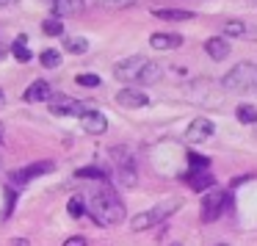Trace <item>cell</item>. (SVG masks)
<instances>
[{
  "label": "cell",
  "mask_w": 257,
  "mask_h": 246,
  "mask_svg": "<svg viewBox=\"0 0 257 246\" xmlns=\"http://www.w3.org/2000/svg\"><path fill=\"white\" fill-rule=\"evenodd\" d=\"M89 213L100 227H116L124 221V202L119 199V194L113 188H100L91 191L89 196Z\"/></svg>",
  "instance_id": "obj_1"
},
{
  "label": "cell",
  "mask_w": 257,
  "mask_h": 246,
  "mask_svg": "<svg viewBox=\"0 0 257 246\" xmlns=\"http://www.w3.org/2000/svg\"><path fill=\"white\" fill-rule=\"evenodd\" d=\"M224 89L227 91H249L257 89V64L243 61V64H235L227 75H224Z\"/></svg>",
  "instance_id": "obj_2"
},
{
  "label": "cell",
  "mask_w": 257,
  "mask_h": 246,
  "mask_svg": "<svg viewBox=\"0 0 257 246\" xmlns=\"http://www.w3.org/2000/svg\"><path fill=\"white\" fill-rule=\"evenodd\" d=\"M180 205H183L180 199H166V202H161V205L150 207V210L139 213V216L130 221V227H133L136 232H141V229H150V227H155V224L166 221V218L172 216L174 210H180Z\"/></svg>",
  "instance_id": "obj_3"
},
{
  "label": "cell",
  "mask_w": 257,
  "mask_h": 246,
  "mask_svg": "<svg viewBox=\"0 0 257 246\" xmlns=\"http://www.w3.org/2000/svg\"><path fill=\"white\" fill-rule=\"evenodd\" d=\"M113 161H116V174H119V183L127 185V188H133L136 183H139V174H136V161L133 155H130L124 147H116V150L111 152Z\"/></svg>",
  "instance_id": "obj_4"
},
{
  "label": "cell",
  "mask_w": 257,
  "mask_h": 246,
  "mask_svg": "<svg viewBox=\"0 0 257 246\" xmlns=\"http://www.w3.org/2000/svg\"><path fill=\"white\" fill-rule=\"evenodd\" d=\"M224 205H227V191H207L205 196H202V221H216L218 216H221Z\"/></svg>",
  "instance_id": "obj_5"
},
{
  "label": "cell",
  "mask_w": 257,
  "mask_h": 246,
  "mask_svg": "<svg viewBox=\"0 0 257 246\" xmlns=\"http://www.w3.org/2000/svg\"><path fill=\"white\" fill-rule=\"evenodd\" d=\"M50 111L56 116H83L86 108L80 100H72V97H50Z\"/></svg>",
  "instance_id": "obj_6"
},
{
  "label": "cell",
  "mask_w": 257,
  "mask_h": 246,
  "mask_svg": "<svg viewBox=\"0 0 257 246\" xmlns=\"http://www.w3.org/2000/svg\"><path fill=\"white\" fill-rule=\"evenodd\" d=\"M50 169H56L50 161L31 163V166H23V169H17V172H12V183H17V185L31 183V180H36V177H42V174H47Z\"/></svg>",
  "instance_id": "obj_7"
},
{
  "label": "cell",
  "mask_w": 257,
  "mask_h": 246,
  "mask_svg": "<svg viewBox=\"0 0 257 246\" xmlns=\"http://www.w3.org/2000/svg\"><path fill=\"white\" fill-rule=\"evenodd\" d=\"M144 67H147V58L133 56V58H124L122 64H116V67H113V75H116L119 80H139V75Z\"/></svg>",
  "instance_id": "obj_8"
},
{
  "label": "cell",
  "mask_w": 257,
  "mask_h": 246,
  "mask_svg": "<svg viewBox=\"0 0 257 246\" xmlns=\"http://www.w3.org/2000/svg\"><path fill=\"white\" fill-rule=\"evenodd\" d=\"M213 133H216V125H213L210 119H194V122L188 125V130H185V141L199 144V141H207Z\"/></svg>",
  "instance_id": "obj_9"
},
{
  "label": "cell",
  "mask_w": 257,
  "mask_h": 246,
  "mask_svg": "<svg viewBox=\"0 0 257 246\" xmlns=\"http://www.w3.org/2000/svg\"><path fill=\"white\" fill-rule=\"evenodd\" d=\"M80 125H83V130L91 136H102L108 130V119H105V113H100V111H86L83 116H80Z\"/></svg>",
  "instance_id": "obj_10"
},
{
  "label": "cell",
  "mask_w": 257,
  "mask_h": 246,
  "mask_svg": "<svg viewBox=\"0 0 257 246\" xmlns=\"http://www.w3.org/2000/svg\"><path fill=\"white\" fill-rule=\"evenodd\" d=\"M185 183H188L194 191H207V188H213L216 177H213L207 169H191V172L185 174Z\"/></svg>",
  "instance_id": "obj_11"
},
{
  "label": "cell",
  "mask_w": 257,
  "mask_h": 246,
  "mask_svg": "<svg viewBox=\"0 0 257 246\" xmlns=\"http://www.w3.org/2000/svg\"><path fill=\"white\" fill-rule=\"evenodd\" d=\"M224 36H238V39H257V25H246L240 20H232V23H224L221 28Z\"/></svg>",
  "instance_id": "obj_12"
},
{
  "label": "cell",
  "mask_w": 257,
  "mask_h": 246,
  "mask_svg": "<svg viewBox=\"0 0 257 246\" xmlns=\"http://www.w3.org/2000/svg\"><path fill=\"white\" fill-rule=\"evenodd\" d=\"M116 102L122 108H144L150 100H147V94L139 89H122V91H116Z\"/></svg>",
  "instance_id": "obj_13"
},
{
  "label": "cell",
  "mask_w": 257,
  "mask_h": 246,
  "mask_svg": "<svg viewBox=\"0 0 257 246\" xmlns=\"http://www.w3.org/2000/svg\"><path fill=\"white\" fill-rule=\"evenodd\" d=\"M53 97V89L47 80H34V83L25 89V102H45Z\"/></svg>",
  "instance_id": "obj_14"
},
{
  "label": "cell",
  "mask_w": 257,
  "mask_h": 246,
  "mask_svg": "<svg viewBox=\"0 0 257 246\" xmlns=\"http://www.w3.org/2000/svg\"><path fill=\"white\" fill-rule=\"evenodd\" d=\"M86 3L83 0H53V12H56V17H75V14H83Z\"/></svg>",
  "instance_id": "obj_15"
},
{
  "label": "cell",
  "mask_w": 257,
  "mask_h": 246,
  "mask_svg": "<svg viewBox=\"0 0 257 246\" xmlns=\"http://www.w3.org/2000/svg\"><path fill=\"white\" fill-rule=\"evenodd\" d=\"M150 45H152V50H177L183 45V36L180 34H152Z\"/></svg>",
  "instance_id": "obj_16"
},
{
  "label": "cell",
  "mask_w": 257,
  "mask_h": 246,
  "mask_svg": "<svg viewBox=\"0 0 257 246\" xmlns=\"http://www.w3.org/2000/svg\"><path fill=\"white\" fill-rule=\"evenodd\" d=\"M205 50L213 61H224V58H229V42L224 36H213V39H207Z\"/></svg>",
  "instance_id": "obj_17"
},
{
  "label": "cell",
  "mask_w": 257,
  "mask_h": 246,
  "mask_svg": "<svg viewBox=\"0 0 257 246\" xmlns=\"http://www.w3.org/2000/svg\"><path fill=\"white\" fill-rule=\"evenodd\" d=\"M161 75H163V67H161V64L147 61V67L141 69V75H139V83L152 86V83H158V80H161Z\"/></svg>",
  "instance_id": "obj_18"
},
{
  "label": "cell",
  "mask_w": 257,
  "mask_h": 246,
  "mask_svg": "<svg viewBox=\"0 0 257 246\" xmlns=\"http://www.w3.org/2000/svg\"><path fill=\"white\" fill-rule=\"evenodd\" d=\"M155 17L158 20H169V23H185V20H191L194 14L185 12V9H158Z\"/></svg>",
  "instance_id": "obj_19"
},
{
  "label": "cell",
  "mask_w": 257,
  "mask_h": 246,
  "mask_svg": "<svg viewBox=\"0 0 257 246\" xmlns=\"http://www.w3.org/2000/svg\"><path fill=\"white\" fill-rule=\"evenodd\" d=\"M12 53H14V58H17L20 64H28L31 61L28 39H25V36H17V39H14V45H12Z\"/></svg>",
  "instance_id": "obj_20"
},
{
  "label": "cell",
  "mask_w": 257,
  "mask_h": 246,
  "mask_svg": "<svg viewBox=\"0 0 257 246\" xmlns=\"http://www.w3.org/2000/svg\"><path fill=\"white\" fill-rule=\"evenodd\" d=\"M64 47H67L69 53H86L89 42H86L83 36H64Z\"/></svg>",
  "instance_id": "obj_21"
},
{
  "label": "cell",
  "mask_w": 257,
  "mask_h": 246,
  "mask_svg": "<svg viewBox=\"0 0 257 246\" xmlns=\"http://www.w3.org/2000/svg\"><path fill=\"white\" fill-rule=\"evenodd\" d=\"M238 122L243 125H257V108L254 105H238Z\"/></svg>",
  "instance_id": "obj_22"
},
{
  "label": "cell",
  "mask_w": 257,
  "mask_h": 246,
  "mask_svg": "<svg viewBox=\"0 0 257 246\" xmlns=\"http://www.w3.org/2000/svg\"><path fill=\"white\" fill-rule=\"evenodd\" d=\"M42 31H45L47 36H61L64 34V25H61V20H58V17H50V20L42 23Z\"/></svg>",
  "instance_id": "obj_23"
},
{
  "label": "cell",
  "mask_w": 257,
  "mask_h": 246,
  "mask_svg": "<svg viewBox=\"0 0 257 246\" xmlns=\"http://www.w3.org/2000/svg\"><path fill=\"white\" fill-rule=\"evenodd\" d=\"M39 58H42V67H47V69H56L61 64V53L58 50H45Z\"/></svg>",
  "instance_id": "obj_24"
},
{
  "label": "cell",
  "mask_w": 257,
  "mask_h": 246,
  "mask_svg": "<svg viewBox=\"0 0 257 246\" xmlns=\"http://www.w3.org/2000/svg\"><path fill=\"white\" fill-rule=\"evenodd\" d=\"M78 80L80 86H86V89H94V86H100L102 80H100V75H91V72H83V75H78Z\"/></svg>",
  "instance_id": "obj_25"
},
{
  "label": "cell",
  "mask_w": 257,
  "mask_h": 246,
  "mask_svg": "<svg viewBox=\"0 0 257 246\" xmlns=\"http://www.w3.org/2000/svg\"><path fill=\"white\" fill-rule=\"evenodd\" d=\"M67 210L72 218H80L83 216V199H80V196H72V199L67 202Z\"/></svg>",
  "instance_id": "obj_26"
},
{
  "label": "cell",
  "mask_w": 257,
  "mask_h": 246,
  "mask_svg": "<svg viewBox=\"0 0 257 246\" xmlns=\"http://www.w3.org/2000/svg\"><path fill=\"white\" fill-rule=\"evenodd\" d=\"M80 177H97V180H102L105 177V172H100V169H94V166H86V169H80Z\"/></svg>",
  "instance_id": "obj_27"
},
{
  "label": "cell",
  "mask_w": 257,
  "mask_h": 246,
  "mask_svg": "<svg viewBox=\"0 0 257 246\" xmlns=\"http://www.w3.org/2000/svg\"><path fill=\"white\" fill-rule=\"evenodd\" d=\"M188 161H191V166H194V169H207V166H210L207 158H199V155H194V152L188 155Z\"/></svg>",
  "instance_id": "obj_28"
},
{
  "label": "cell",
  "mask_w": 257,
  "mask_h": 246,
  "mask_svg": "<svg viewBox=\"0 0 257 246\" xmlns=\"http://www.w3.org/2000/svg\"><path fill=\"white\" fill-rule=\"evenodd\" d=\"M14 199H17V191L6 188V213L9 216H12V210H14Z\"/></svg>",
  "instance_id": "obj_29"
},
{
  "label": "cell",
  "mask_w": 257,
  "mask_h": 246,
  "mask_svg": "<svg viewBox=\"0 0 257 246\" xmlns=\"http://www.w3.org/2000/svg\"><path fill=\"white\" fill-rule=\"evenodd\" d=\"M64 246H86V238L83 235H72V238L64 240Z\"/></svg>",
  "instance_id": "obj_30"
},
{
  "label": "cell",
  "mask_w": 257,
  "mask_h": 246,
  "mask_svg": "<svg viewBox=\"0 0 257 246\" xmlns=\"http://www.w3.org/2000/svg\"><path fill=\"white\" fill-rule=\"evenodd\" d=\"M12 246H28V240H25V238H14Z\"/></svg>",
  "instance_id": "obj_31"
},
{
  "label": "cell",
  "mask_w": 257,
  "mask_h": 246,
  "mask_svg": "<svg viewBox=\"0 0 257 246\" xmlns=\"http://www.w3.org/2000/svg\"><path fill=\"white\" fill-rule=\"evenodd\" d=\"M12 3H17V0H0V6H12Z\"/></svg>",
  "instance_id": "obj_32"
},
{
  "label": "cell",
  "mask_w": 257,
  "mask_h": 246,
  "mask_svg": "<svg viewBox=\"0 0 257 246\" xmlns=\"http://www.w3.org/2000/svg\"><path fill=\"white\" fill-rule=\"evenodd\" d=\"M3 102H6V97H3V91H0V105H3Z\"/></svg>",
  "instance_id": "obj_33"
},
{
  "label": "cell",
  "mask_w": 257,
  "mask_h": 246,
  "mask_svg": "<svg viewBox=\"0 0 257 246\" xmlns=\"http://www.w3.org/2000/svg\"><path fill=\"white\" fill-rule=\"evenodd\" d=\"M3 53H6V50H3V47H0V58H3Z\"/></svg>",
  "instance_id": "obj_34"
},
{
  "label": "cell",
  "mask_w": 257,
  "mask_h": 246,
  "mask_svg": "<svg viewBox=\"0 0 257 246\" xmlns=\"http://www.w3.org/2000/svg\"><path fill=\"white\" fill-rule=\"evenodd\" d=\"M216 246H229V243H216Z\"/></svg>",
  "instance_id": "obj_35"
},
{
  "label": "cell",
  "mask_w": 257,
  "mask_h": 246,
  "mask_svg": "<svg viewBox=\"0 0 257 246\" xmlns=\"http://www.w3.org/2000/svg\"><path fill=\"white\" fill-rule=\"evenodd\" d=\"M172 246H180V243H172Z\"/></svg>",
  "instance_id": "obj_36"
}]
</instances>
